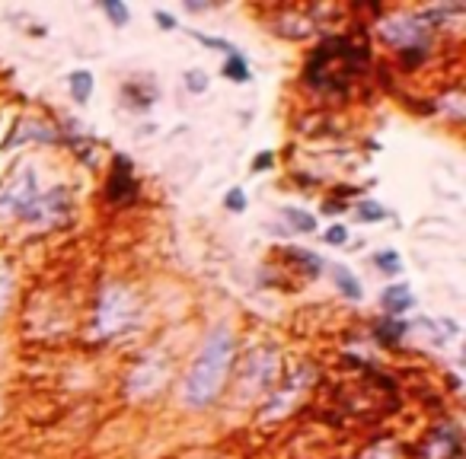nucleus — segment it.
I'll use <instances>...</instances> for the list:
<instances>
[{
  "label": "nucleus",
  "instance_id": "f257e3e1",
  "mask_svg": "<svg viewBox=\"0 0 466 459\" xmlns=\"http://www.w3.org/2000/svg\"><path fill=\"white\" fill-rule=\"evenodd\" d=\"M230 364H233V336H230V328L220 326L204 338L202 354H198L195 364H192V373L189 379H186V402L202 408L218 399V393L224 389Z\"/></svg>",
  "mask_w": 466,
  "mask_h": 459
},
{
  "label": "nucleus",
  "instance_id": "f03ea898",
  "mask_svg": "<svg viewBox=\"0 0 466 459\" xmlns=\"http://www.w3.org/2000/svg\"><path fill=\"white\" fill-rule=\"evenodd\" d=\"M367 64V45L355 38H329L314 51V58L306 64V77L316 87H335L342 81H351L361 67Z\"/></svg>",
  "mask_w": 466,
  "mask_h": 459
},
{
  "label": "nucleus",
  "instance_id": "7ed1b4c3",
  "mask_svg": "<svg viewBox=\"0 0 466 459\" xmlns=\"http://www.w3.org/2000/svg\"><path fill=\"white\" fill-rule=\"evenodd\" d=\"M134 316H138V303L132 300V293H125L122 287H109L96 310V328L99 336H118L132 326Z\"/></svg>",
  "mask_w": 466,
  "mask_h": 459
},
{
  "label": "nucleus",
  "instance_id": "20e7f679",
  "mask_svg": "<svg viewBox=\"0 0 466 459\" xmlns=\"http://www.w3.org/2000/svg\"><path fill=\"white\" fill-rule=\"evenodd\" d=\"M39 211V183H36V169L26 166L13 183L7 185V191L0 195V214L10 217L32 220Z\"/></svg>",
  "mask_w": 466,
  "mask_h": 459
},
{
  "label": "nucleus",
  "instance_id": "39448f33",
  "mask_svg": "<svg viewBox=\"0 0 466 459\" xmlns=\"http://www.w3.org/2000/svg\"><path fill=\"white\" fill-rule=\"evenodd\" d=\"M106 198H109L112 204H132L134 198H138V179H134V166L128 157H116V163H112Z\"/></svg>",
  "mask_w": 466,
  "mask_h": 459
},
{
  "label": "nucleus",
  "instance_id": "423d86ee",
  "mask_svg": "<svg viewBox=\"0 0 466 459\" xmlns=\"http://www.w3.org/2000/svg\"><path fill=\"white\" fill-rule=\"evenodd\" d=\"M412 303H416V300H412L409 285H393V287H386L384 291V306L390 310V313H406Z\"/></svg>",
  "mask_w": 466,
  "mask_h": 459
},
{
  "label": "nucleus",
  "instance_id": "0eeeda50",
  "mask_svg": "<svg viewBox=\"0 0 466 459\" xmlns=\"http://www.w3.org/2000/svg\"><path fill=\"white\" fill-rule=\"evenodd\" d=\"M224 77H227V81H233V83H249V81H253V73H249V64H246V58H243L240 51H230V55H227Z\"/></svg>",
  "mask_w": 466,
  "mask_h": 459
},
{
  "label": "nucleus",
  "instance_id": "6e6552de",
  "mask_svg": "<svg viewBox=\"0 0 466 459\" xmlns=\"http://www.w3.org/2000/svg\"><path fill=\"white\" fill-rule=\"evenodd\" d=\"M288 259H291L294 265H300L304 268V275L306 277H320V271H323V259L316 252H306V249H288Z\"/></svg>",
  "mask_w": 466,
  "mask_h": 459
},
{
  "label": "nucleus",
  "instance_id": "1a4fd4ad",
  "mask_svg": "<svg viewBox=\"0 0 466 459\" xmlns=\"http://www.w3.org/2000/svg\"><path fill=\"white\" fill-rule=\"evenodd\" d=\"M71 96H73V102H90V96H93V73L73 71L71 73Z\"/></svg>",
  "mask_w": 466,
  "mask_h": 459
},
{
  "label": "nucleus",
  "instance_id": "9d476101",
  "mask_svg": "<svg viewBox=\"0 0 466 459\" xmlns=\"http://www.w3.org/2000/svg\"><path fill=\"white\" fill-rule=\"evenodd\" d=\"M335 287H339V293H345L349 300H361V285H358L355 275H351L345 265H335Z\"/></svg>",
  "mask_w": 466,
  "mask_h": 459
},
{
  "label": "nucleus",
  "instance_id": "9b49d317",
  "mask_svg": "<svg viewBox=\"0 0 466 459\" xmlns=\"http://www.w3.org/2000/svg\"><path fill=\"white\" fill-rule=\"evenodd\" d=\"M284 220L298 230V234H314L316 230V217L314 214H306V211H298V208H284Z\"/></svg>",
  "mask_w": 466,
  "mask_h": 459
},
{
  "label": "nucleus",
  "instance_id": "f8f14e48",
  "mask_svg": "<svg viewBox=\"0 0 466 459\" xmlns=\"http://www.w3.org/2000/svg\"><path fill=\"white\" fill-rule=\"evenodd\" d=\"M374 265H377L384 275H400L402 271V262H400V255L393 252V249H384V252L374 255Z\"/></svg>",
  "mask_w": 466,
  "mask_h": 459
},
{
  "label": "nucleus",
  "instance_id": "ddd939ff",
  "mask_svg": "<svg viewBox=\"0 0 466 459\" xmlns=\"http://www.w3.org/2000/svg\"><path fill=\"white\" fill-rule=\"evenodd\" d=\"M99 10L109 16L116 26H128V16H132V13H128V7H125V4H118V0H102Z\"/></svg>",
  "mask_w": 466,
  "mask_h": 459
},
{
  "label": "nucleus",
  "instance_id": "4468645a",
  "mask_svg": "<svg viewBox=\"0 0 466 459\" xmlns=\"http://www.w3.org/2000/svg\"><path fill=\"white\" fill-rule=\"evenodd\" d=\"M186 89H189V93H204V89H208V73L189 71L186 73Z\"/></svg>",
  "mask_w": 466,
  "mask_h": 459
},
{
  "label": "nucleus",
  "instance_id": "2eb2a0df",
  "mask_svg": "<svg viewBox=\"0 0 466 459\" xmlns=\"http://www.w3.org/2000/svg\"><path fill=\"white\" fill-rule=\"evenodd\" d=\"M224 204H227V211H246V191L243 189H230L227 191V198H224Z\"/></svg>",
  "mask_w": 466,
  "mask_h": 459
},
{
  "label": "nucleus",
  "instance_id": "dca6fc26",
  "mask_svg": "<svg viewBox=\"0 0 466 459\" xmlns=\"http://www.w3.org/2000/svg\"><path fill=\"white\" fill-rule=\"evenodd\" d=\"M377 332H380V342H384V344H396V342H400L402 326H400V322H390V326L384 322V326H380Z\"/></svg>",
  "mask_w": 466,
  "mask_h": 459
},
{
  "label": "nucleus",
  "instance_id": "f3484780",
  "mask_svg": "<svg viewBox=\"0 0 466 459\" xmlns=\"http://www.w3.org/2000/svg\"><path fill=\"white\" fill-rule=\"evenodd\" d=\"M192 36L198 38V42L202 45H208V48H218V51H227V55H230V51H237L233 48L230 42H224V38H214V36H204V32H192Z\"/></svg>",
  "mask_w": 466,
  "mask_h": 459
},
{
  "label": "nucleus",
  "instance_id": "a211bd4d",
  "mask_svg": "<svg viewBox=\"0 0 466 459\" xmlns=\"http://www.w3.org/2000/svg\"><path fill=\"white\" fill-rule=\"evenodd\" d=\"M358 217H361V220H384L386 211H384V208H377L374 201H365L361 208H358Z\"/></svg>",
  "mask_w": 466,
  "mask_h": 459
},
{
  "label": "nucleus",
  "instance_id": "6ab92c4d",
  "mask_svg": "<svg viewBox=\"0 0 466 459\" xmlns=\"http://www.w3.org/2000/svg\"><path fill=\"white\" fill-rule=\"evenodd\" d=\"M10 287H13V281H10V271L0 265V313H4V306H7V300H10Z\"/></svg>",
  "mask_w": 466,
  "mask_h": 459
},
{
  "label": "nucleus",
  "instance_id": "aec40b11",
  "mask_svg": "<svg viewBox=\"0 0 466 459\" xmlns=\"http://www.w3.org/2000/svg\"><path fill=\"white\" fill-rule=\"evenodd\" d=\"M326 242L329 246H345L349 242V230H345L342 224H335V226H329V234H326Z\"/></svg>",
  "mask_w": 466,
  "mask_h": 459
},
{
  "label": "nucleus",
  "instance_id": "412c9836",
  "mask_svg": "<svg viewBox=\"0 0 466 459\" xmlns=\"http://www.w3.org/2000/svg\"><path fill=\"white\" fill-rule=\"evenodd\" d=\"M153 20H157V26H160V30H176V20L173 16L167 13V10H153Z\"/></svg>",
  "mask_w": 466,
  "mask_h": 459
},
{
  "label": "nucleus",
  "instance_id": "4be33fe9",
  "mask_svg": "<svg viewBox=\"0 0 466 459\" xmlns=\"http://www.w3.org/2000/svg\"><path fill=\"white\" fill-rule=\"evenodd\" d=\"M272 166V153H259L253 160V169H269Z\"/></svg>",
  "mask_w": 466,
  "mask_h": 459
}]
</instances>
